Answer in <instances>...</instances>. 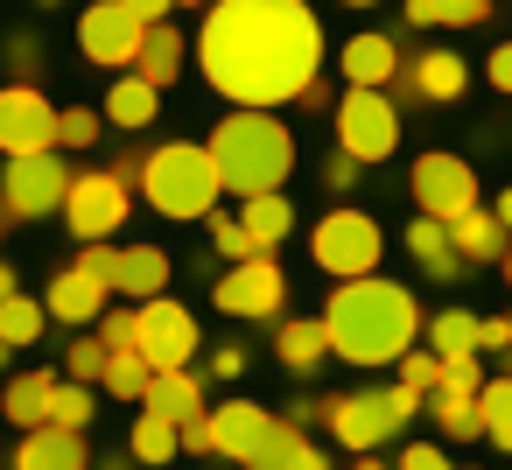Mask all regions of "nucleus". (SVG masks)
<instances>
[{
    "instance_id": "10",
    "label": "nucleus",
    "mask_w": 512,
    "mask_h": 470,
    "mask_svg": "<svg viewBox=\"0 0 512 470\" xmlns=\"http://www.w3.org/2000/svg\"><path fill=\"white\" fill-rule=\"evenodd\" d=\"M64 190H71V169H64V148L50 155H15L8 169H0V211L15 218H50L64 211Z\"/></svg>"
},
{
    "instance_id": "6",
    "label": "nucleus",
    "mask_w": 512,
    "mask_h": 470,
    "mask_svg": "<svg viewBox=\"0 0 512 470\" xmlns=\"http://www.w3.org/2000/svg\"><path fill=\"white\" fill-rule=\"evenodd\" d=\"M309 260H316L323 274H337V281H365V274H379V260H386V232H379V218L337 204V211L316 218Z\"/></svg>"
},
{
    "instance_id": "15",
    "label": "nucleus",
    "mask_w": 512,
    "mask_h": 470,
    "mask_svg": "<svg viewBox=\"0 0 512 470\" xmlns=\"http://www.w3.org/2000/svg\"><path fill=\"white\" fill-rule=\"evenodd\" d=\"M78 50L99 64V71H127L134 50H141V22L120 8V0H92L78 15Z\"/></svg>"
},
{
    "instance_id": "31",
    "label": "nucleus",
    "mask_w": 512,
    "mask_h": 470,
    "mask_svg": "<svg viewBox=\"0 0 512 470\" xmlns=\"http://www.w3.org/2000/svg\"><path fill=\"white\" fill-rule=\"evenodd\" d=\"M491 0H407V29H484Z\"/></svg>"
},
{
    "instance_id": "60",
    "label": "nucleus",
    "mask_w": 512,
    "mask_h": 470,
    "mask_svg": "<svg viewBox=\"0 0 512 470\" xmlns=\"http://www.w3.org/2000/svg\"><path fill=\"white\" fill-rule=\"evenodd\" d=\"M0 372H8V344H0Z\"/></svg>"
},
{
    "instance_id": "16",
    "label": "nucleus",
    "mask_w": 512,
    "mask_h": 470,
    "mask_svg": "<svg viewBox=\"0 0 512 470\" xmlns=\"http://www.w3.org/2000/svg\"><path fill=\"white\" fill-rule=\"evenodd\" d=\"M337 78H344L351 92H386V85L400 78V43H393L386 29L351 36V43L337 50Z\"/></svg>"
},
{
    "instance_id": "45",
    "label": "nucleus",
    "mask_w": 512,
    "mask_h": 470,
    "mask_svg": "<svg viewBox=\"0 0 512 470\" xmlns=\"http://www.w3.org/2000/svg\"><path fill=\"white\" fill-rule=\"evenodd\" d=\"M78 267H85L92 281H106V288H113V267H120V246H106V239H92V246L78 253Z\"/></svg>"
},
{
    "instance_id": "55",
    "label": "nucleus",
    "mask_w": 512,
    "mask_h": 470,
    "mask_svg": "<svg viewBox=\"0 0 512 470\" xmlns=\"http://www.w3.org/2000/svg\"><path fill=\"white\" fill-rule=\"evenodd\" d=\"M0 295H15V267H0Z\"/></svg>"
},
{
    "instance_id": "53",
    "label": "nucleus",
    "mask_w": 512,
    "mask_h": 470,
    "mask_svg": "<svg viewBox=\"0 0 512 470\" xmlns=\"http://www.w3.org/2000/svg\"><path fill=\"white\" fill-rule=\"evenodd\" d=\"M127 463H134L127 449H106V456H92V470H127Z\"/></svg>"
},
{
    "instance_id": "44",
    "label": "nucleus",
    "mask_w": 512,
    "mask_h": 470,
    "mask_svg": "<svg viewBox=\"0 0 512 470\" xmlns=\"http://www.w3.org/2000/svg\"><path fill=\"white\" fill-rule=\"evenodd\" d=\"M393 470H456V463H449V449H442V442H407Z\"/></svg>"
},
{
    "instance_id": "63",
    "label": "nucleus",
    "mask_w": 512,
    "mask_h": 470,
    "mask_svg": "<svg viewBox=\"0 0 512 470\" xmlns=\"http://www.w3.org/2000/svg\"><path fill=\"white\" fill-rule=\"evenodd\" d=\"M505 330H512V316H505Z\"/></svg>"
},
{
    "instance_id": "2",
    "label": "nucleus",
    "mask_w": 512,
    "mask_h": 470,
    "mask_svg": "<svg viewBox=\"0 0 512 470\" xmlns=\"http://www.w3.org/2000/svg\"><path fill=\"white\" fill-rule=\"evenodd\" d=\"M323 330H330V358L372 372V365H393L400 351H414L421 309L400 281L365 274V281H337V295L323 302Z\"/></svg>"
},
{
    "instance_id": "48",
    "label": "nucleus",
    "mask_w": 512,
    "mask_h": 470,
    "mask_svg": "<svg viewBox=\"0 0 512 470\" xmlns=\"http://www.w3.org/2000/svg\"><path fill=\"white\" fill-rule=\"evenodd\" d=\"M239 372H246V351L239 344H218L211 351V379H239Z\"/></svg>"
},
{
    "instance_id": "33",
    "label": "nucleus",
    "mask_w": 512,
    "mask_h": 470,
    "mask_svg": "<svg viewBox=\"0 0 512 470\" xmlns=\"http://www.w3.org/2000/svg\"><path fill=\"white\" fill-rule=\"evenodd\" d=\"M50 330V309L36 302V295H0V344H8V351H22V344H36Z\"/></svg>"
},
{
    "instance_id": "4",
    "label": "nucleus",
    "mask_w": 512,
    "mask_h": 470,
    "mask_svg": "<svg viewBox=\"0 0 512 470\" xmlns=\"http://www.w3.org/2000/svg\"><path fill=\"white\" fill-rule=\"evenodd\" d=\"M134 190H141L162 218H176V225L211 218V211H218V197H225V183H218V169H211L204 141L148 148V155H141V183H134Z\"/></svg>"
},
{
    "instance_id": "18",
    "label": "nucleus",
    "mask_w": 512,
    "mask_h": 470,
    "mask_svg": "<svg viewBox=\"0 0 512 470\" xmlns=\"http://www.w3.org/2000/svg\"><path fill=\"white\" fill-rule=\"evenodd\" d=\"M15 470H92V442L78 428H29L15 442Z\"/></svg>"
},
{
    "instance_id": "41",
    "label": "nucleus",
    "mask_w": 512,
    "mask_h": 470,
    "mask_svg": "<svg viewBox=\"0 0 512 470\" xmlns=\"http://www.w3.org/2000/svg\"><path fill=\"white\" fill-rule=\"evenodd\" d=\"M393 365H400V386H407V393H435V386H442V358H435V351H400Z\"/></svg>"
},
{
    "instance_id": "3",
    "label": "nucleus",
    "mask_w": 512,
    "mask_h": 470,
    "mask_svg": "<svg viewBox=\"0 0 512 470\" xmlns=\"http://www.w3.org/2000/svg\"><path fill=\"white\" fill-rule=\"evenodd\" d=\"M204 155H211L218 183L239 190V204H246V197H267V190L288 183V169H295V134H288L274 113H225V120L211 127Z\"/></svg>"
},
{
    "instance_id": "57",
    "label": "nucleus",
    "mask_w": 512,
    "mask_h": 470,
    "mask_svg": "<svg viewBox=\"0 0 512 470\" xmlns=\"http://www.w3.org/2000/svg\"><path fill=\"white\" fill-rule=\"evenodd\" d=\"M498 274H505V288H512V246H505V260H498Z\"/></svg>"
},
{
    "instance_id": "24",
    "label": "nucleus",
    "mask_w": 512,
    "mask_h": 470,
    "mask_svg": "<svg viewBox=\"0 0 512 470\" xmlns=\"http://www.w3.org/2000/svg\"><path fill=\"white\" fill-rule=\"evenodd\" d=\"M155 113H162V92H155V85H141L134 71H120V78L106 85V106H99V120H106V127L141 134V127H155Z\"/></svg>"
},
{
    "instance_id": "50",
    "label": "nucleus",
    "mask_w": 512,
    "mask_h": 470,
    "mask_svg": "<svg viewBox=\"0 0 512 470\" xmlns=\"http://www.w3.org/2000/svg\"><path fill=\"white\" fill-rule=\"evenodd\" d=\"M120 8H127V15H134L141 29H148V22H169V15H176L169 0H120Z\"/></svg>"
},
{
    "instance_id": "62",
    "label": "nucleus",
    "mask_w": 512,
    "mask_h": 470,
    "mask_svg": "<svg viewBox=\"0 0 512 470\" xmlns=\"http://www.w3.org/2000/svg\"><path fill=\"white\" fill-rule=\"evenodd\" d=\"M36 8H57V0H36Z\"/></svg>"
},
{
    "instance_id": "1",
    "label": "nucleus",
    "mask_w": 512,
    "mask_h": 470,
    "mask_svg": "<svg viewBox=\"0 0 512 470\" xmlns=\"http://www.w3.org/2000/svg\"><path fill=\"white\" fill-rule=\"evenodd\" d=\"M197 71L232 113H274L323 78V22L309 0H211Z\"/></svg>"
},
{
    "instance_id": "27",
    "label": "nucleus",
    "mask_w": 512,
    "mask_h": 470,
    "mask_svg": "<svg viewBox=\"0 0 512 470\" xmlns=\"http://www.w3.org/2000/svg\"><path fill=\"white\" fill-rule=\"evenodd\" d=\"M449 246H456V260H463V267H470V260H477V267H484V260L498 267L512 239H505V225H498V218H491V211L477 204V211H463V218L449 225Z\"/></svg>"
},
{
    "instance_id": "47",
    "label": "nucleus",
    "mask_w": 512,
    "mask_h": 470,
    "mask_svg": "<svg viewBox=\"0 0 512 470\" xmlns=\"http://www.w3.org/2000/svg\"><path fill=\"white\" fill-rule=\"evenodd\" d=\"M477 351H512V330H505V316H491V323H477Z\"/></svg>"
},
{
    "instance_id": "8",
    "label": "nucleus",
    "mask_w": 512,
    "mask_h": 470,
    "mask_svg": "<svg viewBox=\"0 0 512 470\" xmlns=\"http://www.w3.org/2000/svg\"><path fill=\"white\" fill-rule=\"evenodd\" d=\"M393 148H400V106L386 92H351L344 85V99H337V155H351L358 169H372Z\"/></svg>"
},
{
    "instance_id": "22",
    "label": "nucleus",
    "mask_w": 512,
    "mask_h": 470,
    "mask_svg": "<svg viewBox=\"0 0 512 470\" xmlns=\"http://www.w3.org/2000/svg\"><path fill=\"white\" fill-rule=\"evenodd\" d=\"M127 71H134L141 85L169 92V85L183 78V29H176V22H148V29H141V50H134Z\"/></svg>"
},
{
    "instance_id": "32",
    "label": "nucleus",
    "mask_w": 512,
    "mask_h": 470,
    "mask_svg": "<svg viewBox=\"0 0 512 470\" xmlns=\"http://www.w3.org/2000/svg\"><path fill=\"white\" fill-rule=\"evenodd\" d=\"M127 456L134 463H176L183 456V435H176V421H162V414H134V428H127Z\"/></svg>"
},
{
    "instance_id": "43",
    "label": "nucleus",
    "mask_w": 512,
    "mask_h": 470,
    "mask_svg": "<svg viewBox=\"0 0 512 470\" xmlns=\"http://www.w3.org/2000/svg\"><path fill=\"white\" fill-rule=\"evenodd\" d=\"M491 372H484V351H470V358H442V386L449 393H477Z\"/></svg>"
},
{
    "instance_id": "51",
    "label": "nucleus",
    "mask_w": 512,
    "mask_h": 470,
    "mask_svg": "<svg viewBox=\"0 0 512 470\" xmlns=\"http://www.w3.org/2000/svg\"><path fill=\"white\" fill-rule=\"evenodd\" d=\"M288 421H295V428H302V435H309V421H323V400H316V393H302V400H295V407H288Z\"/></svg>"
},
{
    "instance_id": "7",
    "label": "nucleus",
    "mask_w": 512,
    "mask_h": 470,
    "mask_svg": "<svg viewBox=\"0 0 512 470\" xmlns=\"http://www.w3.org/2000/svg\"><path fill=\"white\" fill-rule=\"evenodd\" d=\"M407 190H414V218H435V225H456L463 211H477V169L463 155H449V148L414 155Z\"/></svg>"
},
{
    "instance_id": "34",
    "label": "nucleus",
    "mask_w": 512,
    "mask_h": 470,
    "mask_svg": "<svg viewBox=\"0 0 512 470\" xmlns=\"http://www.w3.org/2000/svg\"><path fill=\"white\" fill-rule=\"evenodd\" d=\"M477 421H484V442L512 456V379L491 372V379L477 386Z\"/></svg>"
},
{
    "instance_id": "35",
    "label": "nucleus",
    "mask_w": 512,
    "mask_h": 470,
    "mask_svg": "<svg viewBox=\"0 0 512 470\" xmlns=\"http://www.w3.org/2000/svg\"><path fill=\"white\" fill-rule=\"evenodd\" d=\"M421 330H428V351H435V358H470V351H477V316H470V309H442V316H428Z\"/></svg>"
},
{
    "instance_id": "54",
    "label": "nucleus",
    "mask_w": 512,
    "mask_h": 470,
    "mask_svg": "<svg viewBox=\"0 0 512 470\" xmlns=\"http://www.w3.org/2000/svg\"><path fill=\"white\" fill-rule=\"evenodd\" d=\"M491 218L505 225V239H512V190H498V204H491Z\"/></svg>"
},
{
    "instance_id": "37",
    "label": "nucleus",
    "mask_w": 512,
    "mask_h": 470,
    "mask_svg": "<svg viewBox=\"0 0 512 470\" xmlns=\"http://www.w3.org/2000/svg\"><path fill=\"white\" fill-rule=\"evenodd\" d=\"M204 225H211V253H218V260H232V267H239V260H274V253H260V246L246 239L239 211H211Z\"/></svg>"
},
{
    "instance_id": "25",
    "label": "nucleus",
    "mask_w": 512,
    "mask_h": 470,
    "mask_svg": "<svg viewBox=\"0 0 512 470\" xmlns=\"http://www.w3.org/2000/svg\"><path fill=\"white\" fill-rule=\"evenodd\" d=\"M50 393H57V372H50V365L15 372V379H8V393H0V414H8V421L29 435V428H43V421H50Z\"/></svg>"
},
{
    "instance_id": "26",
    "label": "nucleus",
    "mask_w": 512,
    "mask_h": 470,
    "mask_svg": "<svg viewBox=\"0 0 512 470\" xmlns=\"http://www.w3.org/2000/svg\"><path fill=\"white\" fill-rule=\"evenodd\" d=\"M169 288V253L162 246H120V267H113V295L127 302H148Z\"/></svg>"
},
{
    "instance_id": "39",
    "label": "nucleus",
    "mask_w": 512,
    "mask_h": 470,
    "mask_svg": "<svg viewBox=\"0 0 512 470\" xmlns=\"http://www.w3.org/2000/svg\"><path fill=\"white\" fill-rule=\"evenodd\" d=\"M99 372H106V344H99L92 330H78V337L64 344V379H78V386H99Z\"/></svg>"
},
{
    "instance_id": "14",
    "label": "nucleus",
    "mask_w": 512,
    "mask_h": 470,
    "mask_svg": "<svg viewBox=\"0 0 512 470\" xmlns=\"http://www.w3.org/2000/svg\"><path fill=\"white\" fill-rule=\"evenodd\" d=\"M57 148V106L36 85H8L0 92V155H50Z\"/></svg>"
},
{
    "instance_id": "61",
    "label": "nucleus",
    "mask_w": 512,
    "mask_h": 470,
    "mask_svg": "<svg viewBox=\"0 0 512 470\" xmlns=\"http://www.w3.org/2000/svg\"><path fill=\"white\" fill-rule=\"evenodd\" d=\"M0 232H8V211H0Z\"/></svg>"
},
{
    "instance_id": "58",
    "label": "nucleus",
    "mask_w": 512,
    "mask_h": 470,
    "mask_svg": "<svg viewBox=\"0 0 512 470\" xmlns=\"http://www.w3.org/2000/svg\"><path fill=\"white\" fill-rule=\"evenodd\" d=\"M169 8H211V0H169Z\"/></svg>"
},
{
    "instance_id": "56",
    "label": "nucleus",
    "mask_w": 512,
    "mask_h": 470,
    "mask_svg": "<svg viewBox=\"0 0 512 470\" xmlns=\"http://www.w3.org/2000/svg\"><path fill=\"white\" fill-rule=\"evenodd\" d=\"M498 379H512V351H498Z\"/></svg>"
},
{
    "instance_id": "17",
    "label": "nucleus",
    "mask_w": 512,
    "mask_h": 470,
    "mask_svg": "<svg viewBox=\"0 0 512 470\" xmlns=\"http://www.w3.org/2000/svg\"><path fill=\"white\" fill-rule=\"evenodd\" d=\"M106 295H113V288H106V281H92V274L71 260V267H64V274L43 288V309H50V323H64V330H85V323H99Z\"/></svg>"
},
{
    "instance_id": "5",
    "label": "nucleus",
    "mask_w": 512,
    "mask_h": 470,
    "mask_svg": "<svg viewBox=\"0 0 512 470\" xmlns=\"http://www.w3.org/2000/svg\"><path fill=\"white\" fill-rule=\"evenodd\" d=\"M414 414H421V393H407V386H358V393L323 400V428H330V442L351 449V456L386 449L393 435H407Z\"/></svg>"
},
{
    "instance_id": "20",
    "label": "nucleus",
    "mask_w": 512,
    "mask_h": 470,
    "mask_svg": "<svg viewBox=\"0 0 512 470\" xmlns=\"http://www.w3.org/2000/svg\"><path fill=\"white\" fill-rule=\"evenodd\" d=\"M267 421H274V414H267L260 400H225V407H211V414H204V428H211V456H239V463H246L253 442L267 435Z\"/></svg>"
},
{
    "instance_id": "11",
    "label": "nucleus",
    "mask_w": 512,
    "mask_h": 470,
    "mask_svg": "<svg viewBox=\"0 0 512 470\" xmlns=\"http://www.w3.org/2000/svg\"><path fill=\"white\" fill-rule=\"evenodd\" d=\"M127 204H134V190L113 176V169H85V176H71V190H64V225H71V239H113L120 225H127Z\"/></svg>"
},
{
    "instance_id": "36",
    "label": "nucleus",
    "mask_w": 512,
    "mask_h": 470,
    "mask_svg": "<svg viewBox=\"0 0 512 470\" xmlns=\"http://www.w3.org/2000/svg\"><path fill=\"white\" fill-rule=\"evenodd\" d=\"M148 379H155V372H148V358H141V351H106L99 386H106L113 400H141V393H148Z\"/></svg>"
},
{
    "instance_id": "59",
    "label": "nucleus",
    "mask_w": 512,
    "mask_h": 470,
    "mask_svg": "<svg viewBox=\"0 0 512 470\" xmlns=\"http://www.w3.org/2000/svg\"><path fill=\"white\" fill-rule=\"evenodd\" d=\"M344 8H379V0H344Z\"/></svg>"
},
{
    "instance_id": "9",
    "label": "nucleus",
    "mask_w": 512,
    "mask_h": 470,
    "mask_svg": "<svg viewBox=\"0 0 512 470\" xmlns=\"http://www.w3.org/2000/svg\"><path fill=\"white\" fill-rule=\"evenodd\" d=\"M197 316L183 309V302H169V295H148L141 309H134V351L148 358V372H183L190 358H197Z\"/></svg>"
},
{
    "instance_id": "13",
    "label": "nucleus",
    "mask_w": 512,
    "mask_h": 470,
    "mask_svg": "<svg viewBox=\"0 0 512 470\" xmlns=\"http://www.w3.org/2000/svg\"><path fill=\"white\" fill-rule=\"evenodd\" d=\"M463 92H470V64H463L456 50H414L407 71L386 85L393 106H400V99H407V106H456Z\"/></svg>"
},
{
    "instance_id": "21",
    "label": "nucleus",
    "mask_w": 512,
    "mask_h": 470,
    "mask_svg": "<svg viewBox=\"0 0 512 470\" xmlns=\"http://www.w3.org/2000/svg\"><path fill=\"white\" fill-rule=\"evenodd\" d=\"M246 470H330V456L295 428V421H267V435L253 442V456H246Z\"/></svg>"
},
{
    "instance_id": "46",
    "label": "nucleus",
    "mask_w": 512,
    "mask_h": 470,
    "mask_svg": "<svg viewBox=\"0 0 512 470\" xmlns=\"http://www.w3.org/2000/svg\"><path fill=\"white\" fill-rule=\"evenodd\" d=\"M484 78H491V85H498V92L512 99V43H498V50L484 57Z\"/></svg>"
},
{
    "instance_id": "40",
    "label": "nucleus",
    "mask_w": 512,
    "mask_h": 470,
    "mask_svg": "<svg viewBox=\"0 0 512 470\" xmlns=\"http://www.w3.org/2000/svg\"><path fill=\"white\" fill-rule=\"evenodd\" d=\"M99 134H106V120H99L92 106H64V113H57V148H92Z\"/></svg>"
},
{
    "instance_id": "28",
    "label": "nucleus",
    "mask_w": 512,
    "mask_h": 470,
    "mask_svg": "<svg viewBox=\"0 0 512 470\" xmlns=\"http://www.w3.org/2000/svg\"><path fill=\"white\" fill-rule=\"evenodd\" d=\"M421 414L435 421L442 442H477V435H484V421H477V393H449V386H435V393H421Z\"/></svg>"
},
{
    "instance_id": "19",
    "label": "nucleus",
    "mask_w": 512,
    "mask_h": 470,
    "mask_svg": "<svg viewBox=\"0 0 512 470\" xmlns=\"http://www.w3.org/2000/svg\"><path fill=\"white\" fill-rule=\"evenodd\" d=\"M141 407L162 414V421H176V428L204 421V414H211V407H204V372H197V365H183V372H155L148 393H141Z\"/></svg>"
},
{
    "instance_id": "49",
    "label": "nucleus",
    "mask_w": 512,
    "mask_h": 470,
    "mask_svg": "<svg viewBox=\"0 0 512 470\" xmlns=\"http://www.w3.org/2000/svg\"><path fill=\"white\" fill-rule=\"evenodd\" d=\"M323 183H330V190H351V183H358V162H351V155H330V162H323Z\"/></svg>"
},
{
    "instance_id": "52",
    "label": "nucleus",
    "mask_w": 512,
    "mask_h": 470,
    "mask_svg": "<svg viewBox=\"0 0 512 470\" xmlns=\"http://www.w3.org/2000/svg\"><path fill=\"white\" fill-rule=\"evenodd\" d=\"M176 435H183L190 456H211V428H204V421H190V428H176Z\"/></svg>"
},
{
    "instance_id": "30",
    "label": "nucleus",
    "mask_w": 512,
    "mask_h": 470,
    "mask_svg": "<svg viewBox=\"0 0 512 470\" xmlns=\"http://www.w3.org/2000/svg\"><path fill=\"white\" fill-rule=\"evenodd\" d=\"M407 253H414V267H421L428 281H456V274H463V260H456V246H449V225H435V218H414V225H407Z\"/></svg>"
},
{
    "instance_id": "38",
    "label": "nucleus",
    "mask_w": 512,
    "mask_h": 470,
    "mask_svg": "<svg viewBox=\"0 0 512 470\" xmlns=\"http://www.w3.org/2000/svg\"><path fill=\"white\" fill-rule=\"evenodd\" d=\"M50 428H92V386H78V379H64L57 372V393H50Z\"/></svg>"
},
{
    "instance_id": "12",
    "label": "nucleus",
    "mask_w": 512,
    "mask_h": 470,
    "mask_svg": "<svg viewBox=\"0 0 512 470\" xmlns=\"http://www.w3.org/2000/svg\"><path fill=\"white\" fill-rule=\"evenodd\" d=\"M211 302H218L225 316L274 323V316H281V302H288V274H281V260H239V267H225V274H218Z\"/></svg>"
},
{
    "instance_id": "29",
    "label": "nucleus",
    "mask_w": 512,
    "mask_h": 470,
    "mask_svg": "<svg viewBox=\"0 0 512 470\" xmlns=\"http://www.w3.org/2000/svg\"><path fill=\"white\" fill-rule=\"evenodd\" d=\"M239 225H246V239H253L260 253H274V246L295 232V204H288L281 190H267V197H246V204H239Z\"/></svg>"
},
{
    "instance_id": "42",
    "label": "nucleus",
    "mask_w": 512,
    "mask_h": 470,
    "mask_svg": "<svg viewBox=\"0 0 512 470\" xmlns=\"http://www.w3.org/2000/svg\"><path fill=\"white\" fill-rule=\"evenodd\" d=\"M92 337L106 344V351H134V309H99V323H92Z\"/></svg>"
},
{
    "instance_id": "23",
    "label": "nucleus",
    "mask_w": 512,
    "mask_h": 470,
    "mask_svg": "<svg viewBox=\"0 0 512 470\" xmlns=\"http://www.w3.org/2000/svg\"><path fill=\"white\" fill-rule=\"evenodd\" d=\"M274 351H281L288 379H309L316 365H330V330H323V316H281V323H274Z\"/></svg>"
}]
</instances>
